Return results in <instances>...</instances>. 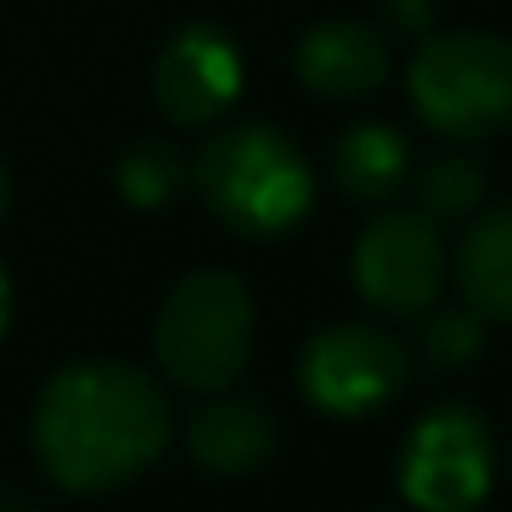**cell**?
<instances>
[{
  "label": "cell",
  "mask_w": 512,
  "mask_h": 512,
  "mask_svg": "<svg viewBox=\"0 0 512 512\" xmlns=\"http://www.w3.org/2000/svg\"><path fill=\"white\" fill-rule=\"evenodd\" d=\"M31 437L51 482L66 492H111L166 452L171 402L141 367L91 357L46 382Z\"/></svg>",
  "instance_id": "1"
},
{
  "label": "cell",
  "mask_w": 512,
  "mask_h": 512,
  "mask_svg": "<svg viewBox=\"0 0 512 512\" xmlns=\"http://www.w3.org/2000/svg\"><path fill=\"white\" fill-rule=\"evenodd\" d=\"M206 206L241 236H282L312 206V166L292 136L272 126H226L196 156Z\"/></svg>",
  "instance_id": "2"
},
{
  "label": "cell",
  "mask_w": 512,
  "mask_h": 512,
  "mask_svg": "<svg viewBox=\"0 0 512 512\" xmlns=\"http://www.w3.org/2000/svg\"><path fill=\"white\" fill-rule=\"evenodd\" d=\"M251 342H256V302L246 282L221 267L186 272L166 292L151 327L161 372L186 392H226L246 372Z\"/></svg>",
  "instance_id": "3"
},
{
  "label": "cell",
  "mask_w": 512,
  "mask_h": 512,
  "mask_svg": "<svg viewBox=\"0 0 512 512\" xmlns=\"http://www.w3.org/2000/svg\"><path fill=\"white\" fill-rule=\"evenodd\" d=\"M417 116L457 141L492 136L512 121V41L492 31L427 36L407 66Z\"/></svg>",
  "instance_id": "4"
},
{
  "label": "cell",
  "mask_w": 512,
  "mask_h": 512,
  "mask_svg": "<svg viewBox=\"0 0 512 512\" xmlns=\"http://www.w3.org/2000/svg\"><path fill=\"white\" fill-rule=\"evenodd\" d=\"M402 497L417 512H472L492 487V432L472 407L427 412L397 457Z\"/></svg>",
  "instance_id": "5"
},
{
  "label": "cell",
  "mask_w": 512,
  "mask_h": 512,
  "mask_svg": "<svg viewBox=\"0 0 512 512\" xmlns=\"http://www.w3.org/2000/svg\"><path fill=\"white\" fill-rule=\"evenodd\" d=\"M407 347L372 322H337L302 347V392L332 417H367L407 387Z\"/></svg>",
  "instance_id": "6"
},
{
  "label": "cell",
  "mask_w": 512,
  "mask_h": 512,
  "mask_svg": "<svg viewBox=\"0 0 512 512\" xmlns=\"http://www.w3.org/2000/svg\"><path fill=\"white\" fill-rule=\"evenodd\" d=\"M442 236L437 221H427L422 211H382L352 251V277L357 292L392 317H417L437 302L442 292Z\"/></svg>",
  "instance_id": "7"
},
{
  "label": "cell",
  "mask_w": 512,
  "mask_h": 512,
  "mask_svg": "<svg viewBox=\"0 0 512 512\" xmlns=\"http://www.w3.org/2000/svg\"><path fill=\"white\" fill-rule=\"evenodd\" d=\"M151 91L176 126H211L241 96L236 41L221 26H181L156 56Z\"/></svg>",
  "instance_id": "8"
},
{
  "label": "cell",
  "mask_w": 512,
  "mask_h": 512,
  "mask_svg": "<svg viewBox=\"0 0 512 512\" xmlns=\"http://www.w3.org/2000/svg\"><path fill=\"white\" fill-rule=\"evenodd\" d=\"M387 41L367 21H322L302 36L297 46V76L307 91L332 96V101H357L372 96L387 81Z\"/></svg>",
  "instance_id": "9"
},
{
  "label": "cell",
  "mask_w": 512,
  "mask_h": 512,
  "mask_svg": "<svg viewBox=\"0 0 512 512\" xmlns=\"http://www.w3.org/2000/svg\"><path fill=\"white\" fill-rule=\"evenodd\" d=\"M277 447V422L262 402L251 397H221L211 392L206 407L191 412L186 422V452L196 467L216 477H241L251 467H262Z\"/></svg>",
  "instance_id": "10"
},
{
  "label": "cell",
  "mask_w": 512,
  "mask_h": 512,
  "mask_svg": "<svg viewBox=\"0 0 512 512\" xmlns=\"http://www.w3.org/2000/svg\"><path fill=\"white\" fill-rule=\"evenodd\" d=\"M457 282L477 317L512 322V201L482 211L457 241Z\"/></svg>",
  "instance_id": "11"
},
{
  "label": "cell",
  "mask_w": 512,
  "mask_h": 512,
  "mask_svg": "<svg viewBox=\"0 0 512 512\" xmlns=\"http://www.w3.org/2000/svg\"><path fill=\"white\" fill-rule=\"evenodd\" d=\"M332 166H337V181H342L347 196H357V201H387V196L402 191V181L412 171V151H407V141L392 126L362 121V126H352L337 141Z\"/></svg>",
  "instance_id": "12"
},
{
  "label": "cell",
  "mask_w": 512,
  "mask_h": 512,
  "mask_svg": "<svg viewBox=\"0 0 512 512\" xmlns=\"http://www.w3.org/2000/svg\"><path fill=\"white\" fill-rule=\"evenodd\" d=\"M186 176H191L186 156H181L176 146H166V141H136V146L116 161V186H121V196H126L131 206H141V211L171 206V201L181 196Z\"/></svg>",
  "instance_id": "13"
},
{
  "label": "cell",
  "mask_w": 512,
  "mask_h": 512,
  "mask_svg": "<svg viewBox=\"0 0 512 512\" xmlns=\"http://www.w3.org/2000/svg\"><path fill=\"white\" fill-rule=\"evenodd\" d=\"M482 196H487V176L472 156H437L417 176V211L427 221H457L477 211Z\"/></svg>",
  "instance_id": "14"
},
{
  "label": "cell",
  "mask_w": 512,
  "mask_h": 512,
  "mask_svg": "<svg viewBox=\"0 0 512 512\" xmlns=\"http://www.w3.org/2000/svg\"><path fill=\"white\" fill-rule=\"evenodd\" d=\"M422 352L432 367H467L482 352V317L472 307H447L422 322Z\"/></svg>",
  "instance_id": "15"
},
{
  "label": "cell",
  "mask_w": 512,
  "mask_h": 512,
  "mask_svg": "<svg viewBox=\"0 0 512 512\" xmlns=\"http://www.w3.org/2000/svg\"><path fill=\"white\" fill-rule=\"evenodd\" d=\"M387 11H392V21H397L402 31H412V36H427V31H432V16H437L432 0H387Z\"/></svg>",
  "instance_id": "16"
},
{
  "label": "cell",
  "mask_w": 512,
  "mask_h": 512,
  "mask_svg": "<svg viewBox=\"0 0 512 512\" xmlns=\"http://www.w3.org/2000/svg\"><path fill=\"white\" fill-rule=\"evenodd\" d=\"M6 327H11V277L0 267V337H6Z\"/></svg>",
  "instance_id": "17"
},
{
  "label": "cell",
  "mask_w": 512,
  "mask_h": 512,
  "mask_svg": "<svg viewBox=\"0 0 512 512\" xmlns=\"http://www.w3.org/2000/svg\"><path fill=\"white\" fill-rule=\"evenodd\" d=\"M11 211V171H6V161H0V216Z\"/></svg>",
  "instance_id": "18"
},
{
  "label": "cell",
  "mask_w": 512,
  "mask_h": 512,
  "mask_svg": "<svg viewBox=\"0 0 512 512\" xmlns=\"http://www.w3.org/2000/svg\"><path fill=\"white\" fill-rule=\"evenodd\" d=\"M0 512H31V507H21V502H0Z\"/></svg>",
  "instance_id": "19"
}]
</instances>
